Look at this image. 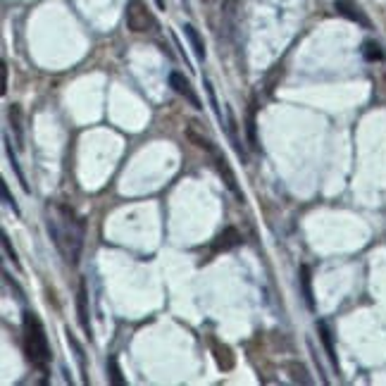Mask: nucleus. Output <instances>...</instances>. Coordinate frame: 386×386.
Returning a JSON list of instances; mask_svg holds the SVG:
<instances>
[{"label":"nucleus","instance_id":"obj_1","mask_svg":"<svg viewBox=\"0 0 386 386\" xmlns=\"http://www.w3.org/2000/svg\"><path fill=\"white\" fill-rule=\"evenodd\" d=\"M48 234H51L55 248L65 258V263L77 267L84 248V220L77 217L67 205H53L48 208Z\"/></svg>","mask_w":386,"mask_h":386},{"label":"nucleus","instance_id":"obj_2","mask_svg":"<svg viewBox=\"0 0 386 386\" xmlns=\"http://www.w3.org/2000/svg\"><path fill=\"white\" fill-rule=\"evenodd\" d=\"M24 353H27L29 363L39 370H46L48 363L53 360L46 329L34 313H24Z\"/></svg>","mask_w":386,"mask_h":386},{"label":"nucleus","instance_id":"obj_3","mask_svg":"<svg viewBox=\"0 0 386 386\" xmlns=\"http://www.w3.org/2000/svg\"><path fill=\"white\" fill-rule=\"evenodd\" d=\"M189 136H191V141H196L198 146L201 148H205V151H208L210 155H213V160H215V167H217V172H220V177H222V182H224V186H227L229 191L234 193L236 198H239V201H244V191L239 189V182H236V174H234V170L232 167H229V163H227V158H224V155L217 151V146L213 141H208V139H203V136H198L196 132H189Z\"/></svg>","mask_w":386,"mask_h":386},{"label":"nucleus","instance_id":"obj_4","mask_svg":"<svg viewBox=\"0 0 386 386\" xmlns=\"http://www.w3.org/2000/svg\"><path fill=\"white\" fill-rule=\"evenodd\" d=\"M127 27L134 34H146L155 27V20L143 0H129L127 3Z\"/></svg>","mask_w":386,"mask_h":386},{"label":"nucleus","instance_id":"obj_5","mask_svg":"<svg viewBox=\"0 0 386 386\" xmlns=\"http://www.w3.org/2000/svg\"><path fill=\"white\" fill-rule=\"evenodd\" d=\"M170 86L174 89V93H179V96L184 98L186 103H191L196 110H203V103H201V98H198L196 89H193V84L184 77L182 72H172L170 74Z\"/></svg>","mask_w":386,"mask_h":386},{"label":"nucleus","instance_id":"obj_6","mask_svg":"<svg viewBox=\"0 0 386 386\" xmlns=\"http://www.w3.org/2000/svg\"><path fill=\"white\" fill-rule=\"evenodd\" d=\"M334 10L339 12L341 17H346L348 22H356V24H360V27H365V29L372 27L370 17H367L365 12H363V8H360L358 3H353V0H336Z\"/></svg>","mask_w":386,"mask_h":386},{"label":"nucleus","instance_id":"obj_7","mask_svg":"<svg viewBox=\"0 0 386 386\" xmlns=\"http://www.w3.org/2000/svg\"><path fill=\"white\" fill-rule=\"evenodd\" d=\"M77 317H79V325L86 334L91 336V320H89V291H86V282L82 279L79 284V294H77Z\"/></svg>","mask_w":386,"mask_h":386},{"label":"nucleus","instance_id":"obj_8","mask_svg":"<svg viewBox=\"0 0 386 386\" xmlns=\"http://www.w3.org/2000/svg\"><path fill=\"white\" fill-rule=\"evenodd\" d=\"M239 244H241V234L236 232L234 227H227V229H224V232L213 241V251H215V253H227V251H232V248H236Z\"/></svg>","mask_w":386,"mask_h":386},{"label":"nucleus","instance_id":"obj_9","mask_svg":"<svg viewBox=\"0 0 386 386\" xmlns=\"http://www.w3.org/2000/svg\"><path fill=\"white\" fill-rule=\"evenodd\" d=\"M184 34H186V39H189V43H191L193 53H196V58L198 60H205V55H208V53H205V43L201 39V34H198V29L193 27V24H186Z\"/></svg>","mask_w":386,"mask_h":386},{"label":"nucleus","instance_id":"obj_10","mask_svg":"<svg viewBox=\"0 0 386 386\" xmlns=\"http://www.w3.org/2000/svg\"><path fill=\"white\" fill-rule=\"evenodd\" d=\"M317 329H320V339H322V344H325V348H327V356H329V360H332V365L339 367V358H336L334 339H332V332H329V327L325 325V322H320V325H317Z\"/></svg>","mask_w":386,"mask_h":386},{"label":"nucleus","instance_id":"obj_11","mask_svg":"<svg viewBox=\"0 0 386 386\" xmlns=\"http://www.w3.org/2000/svg\"><path fill=\"white\" fill-rule=\"evenodd\" d=\"M213 351H215V360H217V365H220L222 370H232L234 363H236L234 356H232V351H229V348L224 346V344L220 346V344H217V341L213 344Z\"/></svg>","mask_w":386,"mask_h":386},{"label":"nucleus","instance_id":"obj_12","mask_svg":"<svg viewBox=\"0 0 386 386\" xmlns=\"http://www.w3.org/2000/svg\"><path fill=\"white\" fill-rule=\"evenodd\" d=\"M10 124H12V129H15L17 146L22 148V143H24V127H22V108H20V105H12V108H10Z\"/></svg>","mask_w":386,"mask_h":386},{"label":"nucleus","instance_id":"obj_13","mask_svg":"<svg viewBox=\"0 0 386 386\" xmlns=\"http://www.w3.org/2000/svg\"><path fill=\"white\" fill-rule=\"evenodd\" d=\"M363 58L367 62H382L384 60V51L377 41H365L363 43Z\"/></svg>","mask_w":386,"mask_h":386},{"label":"nucleus","instance_id":"obj_14","mask_svg":"<svg viewBox=\"0 0 386 386\" xmlns=\"http://www.w3.org/2000/svg\"><path fill=\"white\" fill-rule=\"evenodd\" d=\"M246 134L251 148H258V134H255V103H251V110L246 115Z\"/></svg>","mask_w":386,"mask_h":386},{"label":"nucleus","instance_id":"obj_15","mask_svg":"<svg viewBox=\"0 0 386 386\" xmlns=\"http://www.w3.org/2000/svg\"><path fill=\"white\" fill-rule=\"evenodd\" d=\"M289 372H291V379H294V382H298V384H313V377H308V370H305L303 365L291 363Z\"/></svg>","mask_w":386,"mask_h":386},{"label":"nucleus","instance_id":"obj_16","mask_svg":"<svg viewBox=\"0 0 386 386\" xmlns=\"http://www.w3.org/2000/svg\"><path fill=\"white\" fill-rule=\"evenodd\" d=\"M5 151H8V158H10V163H12V170L17 172V179H20V184H22V189L24 191H29V184H27V179H24V174L20 170V163H17V158H15V153H12V146H10V141L5 139Z\"/></svg>","mask_w":386,"mask_h":386},{"label":"nucleus","instance_id":"obj_17","mask_svg":"<svg viewBox=\"0 0 386 386\" xmlns=\"http://www.w3.org/2000/svg\"><path fill=\"white\" fill-rule=\"evenodd\" d=\"M110 382L115 386H127V379L122 377V370H120V363H117V358H110Z\"/></svg>","mask_w":386,"mask_h":386},{"label":"nucleus","instance_id":"obj_18","mask_svg":"<svg viewBox=\"0 0 386 386\" xmlns=\"http://www.w3.org/2000/svg\"><path fill=\"white\" fill-rule=\"evenodd\" d=\"M301 275H303V294H305V303H308V308L313 310L315 303H313V291H310V270L308 267H301Z\"/></svg>","mask_w":386,"mask_h":386},{"label":"nucleus","instance_id":"obj_19","mask_svg":"<svg viewBox=\"0 0 386 386\" xmlns=\"http://www.w3.org/2000/svg\"><path fill=\"white\" fill-rule=\"evenodd\" d=\"M0 193H3V201L8 203L10 208H12V213H15V215H20V205H17L15 196H12V193H10L8 184H5V182H0Z\"/></svg>","mask_w":386,"mask_h":386},{"label":"nucleus","instance_id":"obj_20","mask_svg":"<svg viewBox=\"0 0 386 386\" xmlns=\"http://www.w3.org/2000/svg\"><path fill=\"white\" fill-rule=\"evenodd\" d=\"M3 251H5V255L15 263V267H20V260H17V253H15V248H12V244H10V239H8V234L3 232Z\"/></svg>","mask_w":386,"mask_h":386},{"label":"nucleus","instance_id":"obj_21","mask_svg":"<svg viewBox=\"0 0 386 386\" xmlns=\"http://www.w3.org/2000/svg\"><path fill=\"white\" fill-rule=\"evenodd\" d=\"M8 91V65L3 62V93Z\"/></svg>","mask_w":386,"mask_h":386},{"label":"nucleus","instance_id":"obj_22","mask_svg":"<svg viewBox=\"0 0 386 386\" xmlns=\"http://www.w3.org/2000/svg\"><path fill=\"white\" fill-rule=\"evenodd\" d=\"M155 5H158L160 10H165V8H167V5H165V0H155Z\"/></svg>","mask_w":386,"mask_h":386},{"label":"nucleus","instance_id":"obj_23","mask_svg":"<svg viewBox=\"0 0 386 386\" xmlns=\"http://www.w3.org/2000/svg\"><path fill=\"white\" fill-rule=\"evenodd\" d=\"M203 3H215V0H203Z\"/></svg>","mask_w":386,"mask_h":386}]
</instances>
